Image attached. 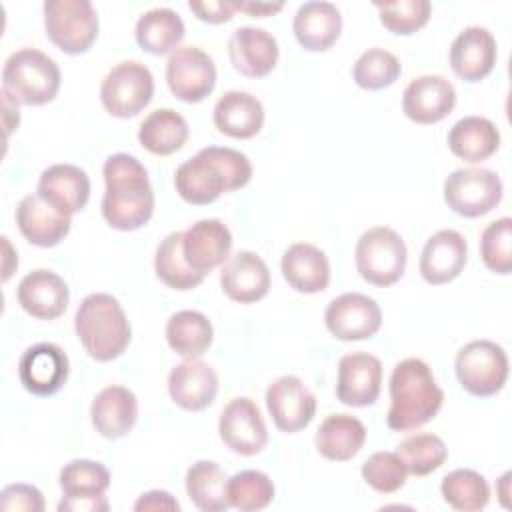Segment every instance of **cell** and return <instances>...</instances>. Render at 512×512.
<instances>
[{"mask_svg":"<svg viewBox=\"0 0 512 512\" xmlns=\"http://www.w3.org/2000/svg\"><path fill=\"white\" fill-rule=\"evenodd\" d=\"M396 454L402 458L408 474L428 476L446 462L448 448L440 436L432 432H416L396 446Z\"/></svg>","mask_w":512,"mask_h":512,"instance_id":"cell-40","label":"cell"},{"mask_svg":"<svg viewBox=\"0 0 512 512\" xmlns=\"http://www.w3.org/2000/svg\"><path fill=\"white\" fill-rule=\"evenodd\" d=\"M266 408L278 430L294 434L304 430L316 416V396L294 374L276 378L266 388Z\"/></svg>","mask_w":512,"mask_h":512,"instance_id":"cell-15","label":"cell"},{"mask_svg":"<svg viewBox=\"0 0 512 512\" xmlns=\"http://www.w3.org/2000/svg\"><path fill=\"white\" fill-rule=\"evenodd\" d=\"M280 48L276 38L264 28L240 26L228 40V58L232 68L248 78H262L278 64Z\"/></svg>","mask_w":512,"mask_h":512,"instance_id":"cell-21","label":"cell"},{"mask_svg":"<svg viewBox=\"0 0 512 512\" xmlns=\"http://www.w3.org/2000/svg\"><path fill=\"white\" fill-rule=\"evenodd\" d=\"M236 10L240 12H246L250 16H258V18H264V16H270V14H276L284 8V2H236Z\"/></svg>","mask_w":512,"mask_h":512,"instance_id":"cell-49","label":"cell"},{"mask_svg":"<svg viewBox=\"0 0 512 512\" xmlns=\"http://www.w3.org/2000/svg\"><path fill=\"white\" fill-rule=\"evenodd\" d=\"M380 22L384 28H388L392 34L398 36H410L426 22L432 14V4L428 0H398V2H384L374 4Z\"/></svg>","mask_w":512,"mask_h":512,"instance_id":"cell-43","label":"cell"},{"mask_svg":"<svg viewBox=\"0 0 512 512\" xmlns=\"http://www.w3.org/2000/svg\"><path fill=\"white\" fill-rule=\"evenodd\" d=\"M292 30L298 44L310 52L330 50L342 32V16L336 4L312 0L298 6Z\"/></svg>","mask_w":512,"mask_h":512,"instance_id":"cell-28","label":"cell"},{"mask_svg":"<svg viewBox=\"0 0 512 512\" xmlns=\"http://www.w3.org/2000/svg\"><path fill=\"white\" fill-rule=\"evenodd\" d=\"M166 84L178 100L202 102L216 86L214 60L198 46H180L168 56Z\"/></svg>","mask_w":512,"mask_h":512,"instance_id":"cell-12","label":"cell"},{"mask_svg":"<svg viewBox=\"0 0 512 512\" xmlns=\"http://www.w3.org/2000/svg\"><path fill=\"white\" fill-rule=\"evenodd\" d=\"M510 472H504L502 474V478L498 480V486H500V502H502V506H508V496H510V490H508V484H510Z\"/></svg>","mask_w":512,"mask_h":512,"instance_id":"cell-52","label":"cell"},{"mask_svg":"<svg viewBox=\"0 0 512 512\" xmlns=\"http://www.w3.org/2000/svg\"><path fill=\"white\" fill-rule=\"evenodd\" d=\"M74 330L86 354L96 362H110L128 348L132 328L122 304L106 292L88 294L74 316Z\"/></svg>","mask_w":512,"mask_h":512,"instance_id":"cell-4","label":"cell"},{"mask_svg":"<svg viewBox=\"0 0 512 512\" xmlns=\"http://www.w3.org/2000/svg\"><path fill=\"white\" fill-rule=\"evenodd\" d=\"M228 476L214 460H198L186 470L184 486L190 502L202 512H222L230 508L226 496Z\"/></svg>","mask_w":512,"mask_h":512,"instance_id":"cell-37","label":"cell"},{"mask_svg":"<svg viewBox=\"0 0 512 512\" xmlns=\"http://www.w3.org/2000/svg\"><path fill=\"white\" fill-rule=\"evenodd\" d=\"M188 8L208 24H222L234 18L236 4L234 0H202V2H188Z\"/></svg>","mask_w":512,"mask_h":512,"instance_id":"cell-47","label":"cell"},{"mask_svg":"<svg viewBox=\"0 0 512 512\" xmlns=\"http://www.w3.org/2000/svg\"><path fill=\"white\" fill-rule=\"evenodd\" d=\"M2 110H4V128H6V136L18 128V122H20V112H18V102L8 96L4 90H2Z\"/></svg>","mask_w":512,"mask_h":512,"instance_id":"cell-50","label":"cell"},{"mask_svg":"<svg viewBox=\"0 0 512 512\" xmlns=\"http://www.w3.org/2000/svg\"><path fill=\"white\" fill-rule=\"evenodd\" d=\"M16 298L22 310L32 318L56 320L68 308L70 288L56 272L38 268L20 280Z\"/></svg>","mask_w":512,"mask_h":512,"instance_id":"cell-24","label":"cell"},{"mask_svg":"<svg viewBox=\"0 0 512 512\" xmlns=\"http://www.w3.org/2000/svg\"><path fill=\"white\" fill-rule=\"evenodd\" d=\"M440 492L444 502L460 512H476L486 508L490 486L486 478L470 468H456L442 478Z\"/></svg>","mask_w":512,"mask_h":512,"instance_id":"cell-39","label":"cell"},{"mask_svg":"<svg viewBox=\"0 0 512 512\" xmlns=\"http://www.w3.org/2000/svg\"><path fill=\"white\" fill-rule=\"evenodd\" d=\"M70 362L66 352L52 342H38L24 350L18 362L22 386L34 396H52L68 380Z\"/></svg>","mask_w":512,"mask_h":512,"instance_id":"cell-16","label":"cell"},{"mask_svg":"<svg viewBox=\"0 0 512 512\" xmlns=\"http://www.w3.org/2000/svg\"><path fill=\"white\" fill-rule=\"evenodd\" d=\"M184 34L186 28L180 14L164 6L140 14L134 28V38L138 46L154 56H162L168 52L172 54L176 48H180Z\"/></svg>","mask_w":512,"mask_h":512,"instance_id":"cell-34","label":"cell"},{"mask_svg":"<svg viewBox=\"0 0 512 512\" xmlns=\"http://www.w3.org/2000/svg\"><path fill=\"white\" fill-rule=\"evenodd\" d=\"M218 434L226 448L240 456L260 454L268 444V428L254 400L232 398L220 412Z\"/></svg>","mask_w":512,"mask_h":512,"instance_id":"cell-14","label":"cell"},{"mask_svg":"<svg viewBox=\"0 0 512 512\" xmlns=\"http://www.w3.org/2000/svg\"><path fill=\"white\" fill-rule=\"evenodd\" d=\"M154 272L156 276L174 290L186 292L202 284L204 276L192 270L182 252V232H170L160 240L154 254Z\"/></svg>","mask_w":512,"mask_h":512,"instance_id":"cell-38","label":"cell"},{"mask_svg":"<svg viewBox=\"0 0 512 512\" xmlns=\"http://www.w3.org/2000/svg\"><path fill=\"white\" fill-rule=\"evenodd\" d=\"M136 512H146V510H180L178 500L166 492V490H148L140 494V498L134 502Z\"/></svg>","mask_w":512,"mask_h":512,"instance_id":"cell-48","label":"cell"},{"mask_svg":"<svg viewBox=\"0 0 512 512\" xmlns=\"http://www.w3.org/2000/svg\"><path fill=\"white\" fill-rule=\"evenodd\" d=\"M442 192L452 212L464 218H478L500 204L504 186L490 168H458L446 176Z\"/></svg>","mask_w":512,"mask_h":512,"instance_id":"cell-10","label":"cell"},{"mask_svg":"<svg viewBox=\"0 0 512 512\" xmlns=\"http://www.w3.org/2000/svg\"><path fill=\"white\" fill-rule=\"evenodd\" d=\"M460 386L478 398L498 394L508 380L506 350L492 340H472L464 344L454 360Z\"/></svg>","mask_w":512,"mask_h":512,"instance_id":"cell-8","label":"cell"},{"mask_svg":"<svg viewBox=\"0 0 512 512\" xmlns=\"http://www.w3.org/2000/svg\"><path fill=\"white\" fill-rule=\"evenodd\" d=\"M402 74L400 60L386 48H368L358 56L352 68L354 82L364 90H382L392 86Z\"/></svg>","mask_w":512,"mask_h":512,"instance_id":"cell-42","label":"cell"},{"mask_svg":"<svg viewBox=\"0 0 512 512\" xmlns=\"http://www.w3.org/2000/svg\"><path fill=\"white\" fill-rule=\"evenodd\" d=\"M90 420L100 436L108 440L124 438L128 432H132L138 420L136 394L118 384L102 388L92 400Z\"/></svg>","mask_w":512,"mask_h":512,"instance_id":"cell-27","label":"cell"},{"mask_svg":"<svg viewBox=\"0 0 512 512\" xmlns=\"http://www.w3.org/2000/svg\"><path fill=\"white\" fill-rule=\"evenodd\" d=\"M366 442V426L350 414H330L316 430L314 444L320 456L332 462L352 460Z\"/></svg>","mask_w":512,"mask_h":512,"instance_id":"cell-32","label":"cell"},{"mask_svg":"<svg viewBox=\"0 0 512 512\" xmlns=\"http://www.w3.org/2000/svg\"><path fill=\"white\" fill-rule=\"evenodd\" d=\"M444 404V392L432 368L420 358L400 360L390 374V408L386 424L396 432H410L430 422Z\"/></svg>","mask_w":512,"mask_h":512,"instance_id":"cell-3","label":"cell"},{"mask_svg":"<svg viewBox=\"0 0 512 512\" xmlns=\"http://www.w3.org/2000/svg\"><path fill=\"white\" fill-rule=\"evenodd\" d=\"M2 244H4V252H6V258H4V282L12 276V272H14V268H18V256L14 254V250H12V246H10V242H8V238L6 236H2Z\"/></svg>","mask_w":512,"mask_h":512,"instance_id":"cell-51","label":"cell"},{"mask_svg":"<svg viewBox=\"0 0 512 512\" xmlns=\"http://www.w3.org/2000/svg\"><path fill=\"white\" fill-rule=\"evenodd\" d=\"M362 478L364 482L380 492V494H394L406 484L408 470L402 458L396 452H374L362 464Z\"/></svg>","mask_w":512,"mask_h":512,"instance_id":"cell-45","label":"cell"},{"mask_svg":"<svg viewBox=\"0 0 512 512\" xmlns=\"http://www.w3.org/2000/svg\"><path fill=\"white\" fill-rule=\"evenodd\" d=\"M250 178L252 164L244 152L228 146H206L176 168L174 188L184 202L204 206L226 192L244 188Z\"/></svg>","mask_w":512,"mask_h":512,"instance_id":"cell-1","label":"cell"},{"mask_svg":"<svg viewBox=\"0 0 512 512\" xmlns=\"http://www.w3.org/2000/svg\"><path fill=\"white\" fill-rule=\"evenodd\" d=\"M16 224L30 244L52 248L68 236L72 218L48 206L38 194H28L16 206Z\"/></svg>","mask_w":512,"mask_h":512,"instance_id":"cell-29","label":"cell"},{"mask_svg":"<svg viewBox=\"0 0 512 512\" xmlns=\"http://www.w3.org/2000/svg\"><path fill=\"white\" fill-rule=\"evenodd\" d=\"M62 500L58 510L70 512H106L110 508L106 490L110 486V472L102 462L76 458L64 464L58 476Z\"/></svg>","mask_w":512,"mask_h":512,"instance_id":"cell-11","label":"cell"},{"mask_svg":"<svg viewBox=\"0 0 512 512\" xmlns=\"http://www.w3.org/2000/svg\"><path fill=\"white\" fill-rule=\"evenodd\" d=\"M212 340L214 328L198 310H178L166 322V342L184 360L200 358Z\"/></svg>","mask_w":512,"mask_h":512,"instance_id":"cell-36","label":"cell"},{"mask_svg":"<svg viewBox=\"0 0 512 512\" xmlns=\"http://www.w3.org/2000/svg\"><path fill=\"white\" fill-rule=\"evenodd\" d=\"M36 194L48 206L72 218L88 204L90 178L80 166L52 164L40 174Z\"/></svg>","mask_w":512,"mask_h":512,"instance_id":"cell-23","label":"cell"},{"mask_svg":"<svg viewBox=\"0 0 512 512\" xmlns=\"http://www.w3.org/2000/svg\"><path fill=\"white\" fill-rule=\"evenodd\" d=\"M212 118L218 132L236 140H248L262 130L264 106L250 92L228 90L214 104Z\"/></svg>","mask_w":512,"mask_h":512,"instance_id":"cell-31","label":"cell"},{"mask_svg":"<svg viewBox=\"0 0 512 512\" xmlns=\"http://www.w3.org/2000/svg\"><path fill=\"white\" fill-rule=\"evenodd\" d=\"M510 242H512V218L502 216L490 222L480 234V256L488 270L496 274H510L512 272V256H510Z\"/></svg>","mask_w":512,"mask_h":512,"instance_id":"cell-44","label":"cell"},{"mask_svg":"<svg viewBox=\"0 0 512 512\" xmlns=\"http://www.w3.org/2000/svg\"><path fill=\"white\" fill-rule=\"evenodd\" d=\"M408 250L402 236L388 226L366 230L354 248L358 274L372 286L388 288L396 284L406 270Z\"/></svg>","mask_w":512,"mask_h":512,"instance_id":"cell-6","label":"cell"},{"mask_svg":"<svg viewBox=\"0 0 512 512\" xmlns=\"http://www.w3.org/2000/svg\"><path fill=\"white\" fill-rule=\"evenodd\" d=\"M324 324L336 340H368L382 326V310L362 292H344L326 306Z\"/></svg>","mask_w":512,"mask_h":512,"instance_id":"cell-13","label":"cell"},{"mask_svg":"<svg viewBox=\"0 0 512 512\" xmlns=\"http://www.w3.org/2000/svg\"><path fill=\"white\" fill-rule=\"evenodd\" d=\"M280 270L290 288L302 294H316L330 284L328 256L314 244H290L280 260Z\"/></svg>","mask_w":512,"mask_h":512,"instance_id":"cell-30","label":"cell"},{"mask_svg":"<svg viewBox=\"0 0 512 512\" xmlns=\"http://www.w3.org/2000/svg\"><path fill=\"white\" fill-rule=\"evenodd\" d=\"M450 68L466 82L484 80L498 58L496 38L484 26H466L450 44Z\"/></svg>","mask_w":512,"mask_h":512,"instance_id":"cell-22","label":"cell"},{"mask_svg":"<svg viewBox=\"0 0 512 512\" xmlns=\"http://www.w3.org/2000/svg\"><path fill=\"white\" fill-rule=\"evenodd\" d=\"M232 232L218 218H204L182 232V252L192 270L206 276L230 258Z\"/></svg>","mask_w":512,"mask_h":512,"instance_id":"cell-19","label":"cell"},{"mask_svg":"<svg viewBox=\"0 0 512 512\" xmlns=\"http://www.w3.org/2000/svg\"><path fill=\"white\" fill-rule=\"evenodd\" d=\"M104 196L102 216L110 228L130 232L148 224L154 214V190L142 162L126 152H116L102 166Z\"/></svg>","mask_w":512,"mask_h":512,"instance_id":"cell-2","label":"cell"},{"mask_svg":"<svg viewBox=\"0 0 512 512\" xmlns=\"http://www.w3.org/2000/svg\"><path fill=\"white\" fill-rule=\"evenodd\" d=\"M456 106L454 84L440 74L412 78L402 92V112L416 124H436Z\"/></svg>","mask_w":512,"mask_h":512,"instance_id":"cell-17","label":"cell"},{"mask_svg":"<svg viewBox=\"0 0 512 512\" xmlns=\"http://www.w3.org/2000/svg\"><path fill=\"white\" fill-rule=\"evenodd\" d=\"M188 122L172 108L152 110L138 128V142L144 150L156 156L178 152L188 140Z\"/></svg>","mask_w":512,"mask_h":512,"instance_id":"cell-35","label":"cell"},{"mask_svg":"<svg viewBox=\"0 0 512 512\" xmlns=\"http://www.w3.org/2000/svg\"><path fill=\"white\" fill-rule=\"evenodd\" d=\"M44 496L32 484H10L0 492V508L4 512L12 510H28V512H42L44 510Z\"/></svg>","mask_w":512,"mask_h":512,"instance_id":"cell-46","label":"cell"},{"mask_svg":"<svg viewBox=\"0 0 512 512\" xmlns=\"http://www.w3.org/2000/svg\"><path fill=\"white\" fill-rule=\"evenodd\" d=\"M270 270L266 262L252 250H238L220 270L222 292L240 304L262 300L270 290Z\"/></svg>","mask_w":512,"mask_h":512,"instance_id":"cell-25","label":"cell"},{"mask_svg":"<svg viewBox=\"0 0 512 512\" xmlns=\"http://www.w3.org/2000/svg\"><path fill=\"white\" fill-rule=\"evenodd\" d=\"M500 146L496 124L484 116H464L448 132V148L464 162L488 160Z\"/></svg>","mask_w":512,"mask_h":512,"instance_id":"cell-33","label":"cell"},{"mask_svg":"<svg viewBox=\"0 0 512 512\" xmlns=\"http://www.w3.org/2000/svg\"><path fill=\"white\" fill-rule=\"evenodd\" d=\"M62 74L54 58L38 48L12 52L2 68V90L24 106H42L56 98Z\"/></svg>","mask_w":512,"mask_h":512,"instance_id":"cell-5","label":"cell"},{"mask_svg":"<svg viewBox=\"0 0 512 512\" xmlns=\"http://www.w3.org/2000/svg\"><path fill=\"white\" fill-rule=\"evenodd\" d=\"M44 30L64 54L76 56L92 48L98 38V14L90 0H46Z\"/></svg>","mask_w":512,"mask_h":512,"instance_id":"cell-7","label":"cell"},{"mask_svg":"<svg viewBox=\"0 0 512 512\" xmlns=\"http://www.w3.org/2000/svg\"><path fill=\"white\" fill-rule=\"evenodd\" d=\"M274 482L260 470H242L228 478L226 496L230 508L240 512H256L274 500Z\"/></svg>","mask_w":512,"mask_h":512,"instance_id":"cell-41","label":"cell"},{"mask_svg":"<svg viewBox=\"0 0 512 512\" xmlns=\"http://www.w3.org/2000/svg\"><path fill=\"white\" fill-rule=\"evenodd\" d=\"M382 388V362L368 352H352L340 358L336 398L352 408H364L378 400Z\"/></svg>","mask_w":512,"mask_h":512,"instance_id":"cell-18","label":"cell"},{"mask_svg":"<svg viewBox=\"0 0 512 512\" xmlns=\"http://www.w3.org/2000/svg\"><path fill=\"white\" fill-rule=\"evenodd\" d=\"M468 262L466 238L452 228L434 232L420 254L418 270L424 282L432 286L448 284L460 276Z\"/></svg>","mask_w":512,"mask_h":512,"instance_id":"cell-20","label":"cell"},{"mask_svg":"<svg viewBox=\"0 0 512 512\" xmlns=\"http://www.w3.org/2000/svg\"><path fill=\"white\" fill-rule=\"evenodd\" d=\"M168 394L182 410H204L218 394V376L210 364L198 358L184 360L168 374Z\"/></svg>","mask_w":512,"mask_h":512,"instance_id":"cell-26","label":"cell"},{"mask_svg":"<svg viewBox=\"0 0 512 512\" xmlns=\"http://www.w3.org/2000/svg\"><path fill=\"white\" fill-rule=\"evenodd\" d=\"M154 96V76L138 60L118 62L108 70L100 84V102L114 118H132L140 114Z\"/></svg>","mask_w":512,"mask_h":512,"instance_id":"cell-9","label":"cell"}]
</instances>
